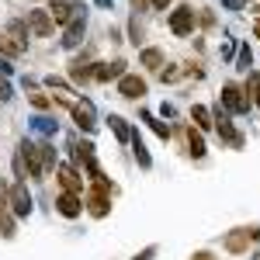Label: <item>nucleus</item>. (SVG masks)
I'll use <instances>...</instances> for the list:
<instances>
[{"label": "nucleus", "instance_id": "f257e3e1", "mask_svg": "<svg viewBox=\"0 0 260 260\" xmlns=\"http://www.w3.org/2000/svg\"><path fill=\"white\" fill-rule=\"evenodd\" d=\"M7 208L18 215V219H28L31 215V208H35V201H31V194H28V184L24 180H14L11 187H7Z\"/></svg>", "mask_w": 260, "mask_h": 260}, {"label": "nucleus", "instance_id": "f03ea898", "mask_svg": "<svg viewBox=\"0 0 260 260\" xmlns=\"http://www.w3.org/2000/svg\"><path fill=\"white\" fill-rule=\"evenodd\" d=\"M194 21H198V11H191L187 4H180V7L170 11L167 24H170V31H174L177 39H187V35H194Z\"/></svg>", "mask_w": 260, "mask_h": 260}, {"label": "nucleus", "instance_id": "7ed1b4c3", "mask_svg": "<svg viewBox=\"0 0 260 260\" xmlns=\"http://www.w3.org/2000/svg\"><path fill=\"white\" fill-rule=\"evenodd\" d=\"M219 104L229 111V115H246V111H250V98H246V90H243L240 83H225Z\"/></svg>", "mask_w": 260, "mask_h": 260}, {"label": "nucleus", "instance_id": "20e7f679", "mask_svg": "<svg viewBox=\"0 0 260 260\" xmlns=\"http://www.w3.org/2000/svg\"><path fill=\"white\" fill-rule=\"evenodd\" d=\"M18 153H21V160H24V170H28V177H35V180H42V177H45V167H42L39 142H31V139H21Z\"/></svg>", "mask_w": 260, "mask_h": 260}, {"label": "nucleus", "instance_id": "39448f33", "mask_svg": "<svg viewBox=\"0 0 260 260\" xmlns=\"http://www.w3.org/2000/svg\"><path fill=\"white\" fill-rule=\"evenodd\" d=\"M45 11H49V18L56 21V24L66 28V24L83 11V4H80V0H49V7H45Z\"/></svg>", "mask_w": 260, "mask_h": 260}, {"label": "nucleus", "instance_id": "423d86ee", "mask_svg": "<svg viewBox=\"0 0 260 260\" xmlns=\"http://www.w3.org/2000/svg\"><path fill=\"white\" fill-rule=\"evenodd\" d=\"M24 24H28V31H31L35 39H49V35L56 31V21L49 18V11H45V7H35V11H28Z\"/></svg>", "mask_w": 260, "mask_h": 260}, {"label": "nucleus", "instance_id": "0eeeda50", "mask_svg": "<svg viewBox=\"0 0 260 260\" xmlns=\"http://www.w3.org/2000/svg\"><path fill=\"white\" fill-rule=\"evenodd\" d=\"M83 31H87V7L62 28V49H77V45L83 42Z\"/></svg>", "mask_w": 260, "mask_h": 260}, {"label": "nucleus", "instance_id": "6e6552de", "mask_svg": "<svg viewBox=\"0 0 260 260\" xmlns=\"http://www.w3.org/2000/svg\"><path fill=\"white\" fill-rule=\"evenodd\" d=\"M83 212H87L90 219H108V215H111V198L101 194V191H90V194L83 198Z\"/></svg>", "mask_w": 260, "mask_h": 260}, {"label": "nucleus", "instance_id": "1a4fd4ad", "mask_svg": "<svg viewBox=\"0 0 260 260\" xmlns=\"http://www.w3.org/2000/svg\"><path fill=\"white\" fill-rule=\"evenodd\" d=\"M118 94L125 101H142L146 98V80H142L139 73H125L118 80Z\"/></svg>", "mask_w": 260, "mask_h": 260}, {"label": "nucleus", "instance_id": "9d476101", "mask_svg": "<svg viewBox=\"0 0 260 260\" xmlns=\"http://www.w3.org/2000/svg\"><path fill=\"white\" fill-rule=\"evenodd\" d=\"M56 212H59L62 219H80L83 215V198L73 194V191H62L59 198H56Z\"/></svg>", "mask_w": 260, "mask_h": 260}, {"label": "nucleus", "instance_id": "9b49d317", "mask_svg": "<svg viewBox=\"0 0 260 260\" xmlns=\"http://www.w3.org/2000/svg\"><path fill=\"white\" fill-rule=\"evenodd\" d=\"M70 111H73L77 128H83V132H94V128H98V121H94V104H90V101H73Z\"/></svg>", "mask_w": 260, "mask_h": 260}, {"label": "nucleus", "instance_id": "f8f14e48", "mask_svg": "<svg viewBox=\"0 0 260 260\" xmlns=\"http://www.w3.org/2000/svg\"><path fill=\"white\" fill-rule=\"evenodd\" d=\"M56 177H59L62 191H73V194H80L83 191V177L77 167H70V163H56Z\"/></svg>", "mask_w": 260, "mask_h": 260}, {"label": "nucleus", "instance_id": "ddd939ff", "mask_svg": "<svg viewBox=\"0 0 260 260\" xmlns=\"http://www.w3.org/2000/svg\"><path fill=\"white\" fill-rule=\"evenodd\" d=\"M250 243H253V229H233V233L222 240V246H225V253H246Z\"/></svg>", "mask_w": 260, "mask_h": 260}, {"label": "nucleus", "instance_id": "4468645a", "mask_svg": "<svg viewBox=\"0 0 260 260\" xmlns=\"http://www.w3.org/2000/svg\"><path fill=\"white\" fill-rule=\"evenodd\" d=\"M70 80L73 83H90L94 80V62H90V52H83L70 62Z\"/></svg>", "mask_w": 260, "mask_h": 260}, {"label": "nucleus", "instance_id": "2eb2a0df", "mask_svg": "<svg viewBox=\"0 0 260 260\" xmlns=\"http://www.w3.org/2000/svg\"><path fill=\"white\" fill-rule=\"evenodd\" d=\"M121 77H125V59H115V62H94V80H98V83L121 80Z\"/></svg>", "mask_w": 260, "mask_h": 260}, {"label": "nucleus", "instance_id": "dca6fc26", "mask_svg": "<svg viewBox=\"0 0 260 260\" xmlns=\"http://www.w3.org/2000/svg\"><path fill=\"white\" fill-rule=\"evenodd\" d=\"M24 49H28V45H21L11 31H0V56H4V59H18Z\"/></svg>", "mask_w": 260, "mask_h": 260}, {"label": "nucleus", "instance_id": "f3484780", "mask_svg": "<svg viewBox=\"0 0 260 260\" xmlns=\"http://www.w3.org/2000/svg\"><path fill=\"white\" fill-rule=\"evenodd\" d=\"M132 156H136V163H139L142 170H149V167H153V156H149V149H146V142H142V136L139 132H136V128H132Z\"/></svg>", "mask_w": 260, "mask_h": 260}, {"label": "nucleus", "instance_id": "a211bd4d", "mask_svg": "<svg viewBox=\"0 0 260 260\" xmlns=\"http://www.w3.org/2000/svg\"><path fill=\"white\" fill-rule=\"evenodd\" d=\"M104 121H108V128L115 132V139H118V142H128V139H132V125L121 118V115H108Z\"/></svg>", "mask_w": 260, "mask_h": 260}, {"label": "nucleus", "instance_id": "6ab92c4d", "mask_svg": "<svg viewBox=\"0 0 260 260\" xmlns=\"http://www.w3.org/2000/svg\"><path fill=\"white\" fill-rule=\"evenodd\" d=\"M187 153H191L194 160H205V153H208V146H205L198 128H187Z\"/></svg>", "mask_w": 260, "mask_h": 260}, {"label": "nucleus", "instance_id": "aec40b11", "mask_svg": "<svg viewBox=\"0 0 260 260\" xmlns=\"http://www.w3.org/2000/svg\"><path fill=\"white\" fill-rule=\"evenodd\" d=\"M191 118H194V128H198V132H208V128H212V108L194 104V108H191Z\"/></svg>", "mask_w": 260, "mask_h": 260}, {"label": "nucleus", "instance_id": "412c9836", "mask_svg": "<svg viewBox=\"0 0 260 260\" xmlns=\"http://www.w3.org/2000/svg\"><path fill=\"white\" fill-rule=\"evenodd\" d=\"M0 236H4V240L14 236V212L7 208V201H0Z\"/></svg>", "mask_w": 260, "mask_h": 260}, {"label": "nucleus", "instance_id": "4be33fe9", "mask_svg": "<svg viewBox=\"0 0 260 260\" xmlns=\"http://www.w3.org/2000/svg\"><path fill=\"white\" fill-rule=\"evenodd\" d=\"M139 62L146 66V70H160V66H163V52H160V49H142Z\"/></svg>", "mask_w": 260, "mask_h": 260}, {"label": "nucleus", "instance_id": "5701e85b", "mask_svg": "<svg viewBox=\"0 0 260 260\" xmlns=\"http://www.w3.org/2000/svg\"><path fill=\"white\" fill-rule=\"evenodd\" d=\"M243 90H246L250 104H257V108H260V73H257V70H253V73L246 77V87H243Z\"/></svg>", "mask_w": 260, "mask_h": 260}, {"label": "nucleus", "instance_id": "b1692460", "mask_svg": "<svg viewBox=\"0 0 260 260\" xmlns=\"http://www.w3.org/2000/svg\"><path fill=\"white\" fill-rule=\"evenodd\" d=\"M142 121H146V125H149V128H153V132H156V136H160L163 142L170 139V125H163V121L156 118V115H149V111H142Z\"/></svg>", "mask_w": 260, "mask_h": 260}, {"label": "nucleus", "instance_id": "393cba45", "mask_svg": "<svg viewBox=\"0 0 260 260\" xmlns=\"http://www.w3.org/2000/svg\"><path fill=\"white\" fill-rule=\"evenodd\" d=\"M39 153H42V167H45V174L56 170V149H52L49 142H39Z\"/></svg>", "mask_w": 260, "mask_h": 260}, {"label": "nucleus", "instance_id": "a878e982", "mask_svg": "<svg viewBox=\"0 0 260 260\" xmlns=\"http://www.w3.org/2000/svg\"><path fill=\"white\" fill-rule=\"evenodd\" d=\"M7 31H11L21 45H28V39H31V31H28V24H24V21H11V24H7Z\"/></svg>", "mask_w": 260, "mask_h": 260}, {"label": "nucleus", "instance_id": "bb28decb", "mask_svg": "<svg viewBox=\"0 0 260 260\" xmlns=\"http://www.w3.org/2000/svg\"><path fill=\"white\" fill-rule=\"evenodd\" d=\"M250 66H253V52H250V45H240V52H236V70L250 73Z\"/></svg>", "mask_w": 260, "mask_h": 260}, {"label": "nucleus", "instance_id": "cd10ccee", "mask_svg": "<svg viewBox=\"0 0 260 260\" xmlns=\"http://www.w3.org/2000/svg\"><path fill=\"white\" fill-rule=\"evenodd\" d=\"M35 128H39L42 136H56V121L45 118V115H39V118H35Z\"/></svg>", "mask_w": 260, "mask_h": 260}, {"label": "nucleus", "instance_id": "c85d7f7f", "mask_svg": "<svg viewBox=\"0 0 260 260\" xmlns=\"http://www.w3.org/2000/svg\"><path fill=\"white\" fill-rule=\"evenodd\" d=\"M28 101H31L39 111H45V108L52 104V98H49V94H42V90H31V94H28Z\"/></svg>", "mask_w": 260, "mask_h": 260}, {"label": "nucleus", "instance_id": "c756f323", "mask_svg": "<svg viewBox=\"0 0 260 260\" xmlns=\"http://www.w3.org/2000/svg\"><path fill=\"white\" fill-rule=\"evenodd\" d=\"M128 39L136 42V45L142 42V24H139V18H132V21H128Z\"/></svg>", "mask_w": 260, "mask_h": 260}, {"label": "nucleus", "instance_id": "7c9ffc66", "mask_svg": "<svg viewBox=\"0 0 260 260\" xmlns=\"http://www.w3.org/2000/svg\"><path fill=\"white\" fill-rule=\"evenodd\" d=\"M156 253H160V246L153 243V246H146V250H139V253H136V257H132V260H153V257H156Z\"/></svg>", "mask_w": 260, "mask_h": 260}, {"label": "nucleus", "instance_id": "2f4dec72", "mask_svg": "<svg viewBox=\"0 0 260 260\" xmlns=\"http://www.w3.org/2000/svg\"><path fill=\"white\" fill-rule=\"evenodd\" d=\"M11 98H14L11 83H7V77H0V101H11Z\"/></svg>", "mask_w": 260, "mask_h": 260}, {"label": "nucleus", "instance_id": "473e14b6", "mask_svg": "<svg viewBox=\"0 0 260 260\" xmlns=\"http://www.w3.org/2000/svg\"><path fill=\"white\" fill-rule=\"evenodd\" d=\"M177 77H180V70H177V66H170V70H160V80H163V83L177 80Z\"/></svg>", "mask_w": 260, "mask_h": 260}, {"label": "nucleus", "instance_id": "72a5a7b5", "mask_svg": "<svg viewBox=\"0 0 260 260\" xmlns=\"http://www.w3.org/2000/svg\"><path fill=\"white\" fill-rule=\"evenodd\" d=\"M222 7H225V11H243L246 0H222Z\"/></svg>", "mask_w": 260, "mask_h": 260}, {"label": "nucleus", "instance_id": "f704fd0d", "mask_svg": "<svg viewBox=\"0 0 260 260\" xmlns=\"http://www.w3.org/2000/svg\"><path fill=\"white\" fill-rule=\"evenodd\" d=\"M11 73H14V66H11V59H4V56H0V77H11Z\"/></svg>", "mask_w": 260, "mask_h": 260}, {"label": "nucleus", "instance_id": "c9c22d12", "mask_svg": "<svg viewBox=\"0 0 260 260\" xmlns=\"http://www.w3.org/2000/svg\"><path fill=\"white\" fill-rule=\"evenodd\" d=\"M233 52H236V49H233V42H222V59H229Z\"/></svg>", "mask_w": 260, "mask_h": 260}, {"label": "nucleus", "instance_id": "e433bc0d", "mask_svg": "<svg viewBox=\"0 0 260 260\" xmlns=\"http://www.w3.org/2000/svg\"><path fill=\"white\" fill-rule=\"evenodd\" d=\"M149 4H153L156 11H167V7H170V0H149Z\"/></svg>", "mask_w": 260, "mask_h": 260}, {"label": "nucleus", "instance_id": "4c0bfd02", "mask_svg": "<svg viewBox=\"0 0 260 260\" xmlns=\"http://www.w3.org/2000/svg\"><path fill=\"white\" fill-rule=\"evenodd\" d=\"M146 4L149 0H132V11H146Z\"/></svg>", "mask_w": 260, "mask_h": 260}, {"label": "nucleus", "instance_id": "58836bf2", "mask_svg": "<svg viewBox=\"0 0 260 260\" xmlns=\"http://www.w3.org/2000/svg\"><path fill=\"white\" fill-rule=\"evenodd\" d=\"M194 260H212V253H208V250H201V253H194Z\"/></svg>", "mask_w": 260, "mask_h": 260}, {"label": "nucleus", "instance_id": "ea45409f", "mask_svg": "<svg viewBox=\"0 0 260 260\" xmlns=\"http://www.w3.org/2000/svg\"><path fill=\"white\" fill-rule=\"evenodd\" d=\"M253 39H260V18L253 21Z\"/></svg>", "mask_w": 260, "mask_h": 260}, {"label": "nucleus", "instance_id": "a19ab883", "mask_svg": "<svg viewBox=\"0 0 260 260\" xmlns=\"http://www.w3.org/2000/svg\"><path fill=\"white\" fill-rule=\"evenodd\" d=\"M94 4H98V7H111V0H94Z\"/></svg>", "mask_w": 260, "mask_h": 260}, {"label": "nucleus", "instance_id": "79ce46f5", "mask_svg": "<svg viewBox=\"0 0 260 260\" xmlns=\"http://www.w3.org/2000/svg\"><path fill=\"white\" fill-rule=\"evenodd\" d=\"M250 4H253V11H260V0H250Z\"/></svg>", "mask_w": 260, "mask_h": 260}, {"label": "nucleus", "instance_id": "37998d69", "mask_svg": "<svg viewBox=\"0 0 260 260\" xmlns=\"http://www.w3.org/2000/svg\"><path fill=\"white\" fill-rule=\"evenodd\" d=\"M253 240H260V229H253Z\"/></svg>", "mask_w": 260, "mask_h": 260}]
</instances>
